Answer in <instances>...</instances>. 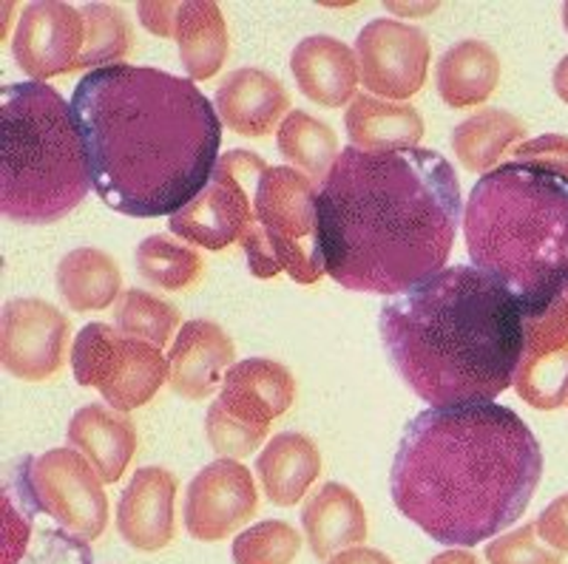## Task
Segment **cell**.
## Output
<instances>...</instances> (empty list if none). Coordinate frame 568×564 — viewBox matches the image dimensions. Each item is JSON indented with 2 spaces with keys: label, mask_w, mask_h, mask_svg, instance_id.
Segmentation results:
<instances>
[{
  "label": "cell",
  "mask_w": 568,
  "mask_h": 564,
  "mask_svg": "<svg viewBox=\"0 0 568 564\" xmlns=\"http://www.w3.org/2000/svg\"><path fill=\"white\" fill-rule=\"evenodd\" d=\"M435 83L446 105L471 109L495 94L500 83V60L484 40H460L440 54Z\"/></svg>",
  "instance_id": "d4e9b609"
},
{
  "label": "cell",
  "mask_w": 568,
  "mask_h": 564,
  "mask_svg": "<svg viewBox=\"0 0 568 564\" xmlns=\"http://www.w3.org/2000/svg\"><path fill=\"white\" fill-rule=\"evenodd\" d=\"M389 12H398V18H420V14H429L438 9V3H387Z\"/></svg>",
  "instance_id": "ab89813d"
},
{
  "label": "cell",
  "mask_w": 568,
  "mask_h": 564,
  "mask_svg": "<svg viewBox=\"0 0 568 564\" xmlns=\"http://www.w3.org/2000/svg\"><path fill=\"white\" fill-rule=\"evenodd\" d=\"M555 91L562 103H568V54L560 60V65L555 69Z\"/></svg>",
  "instance_id": "b9f144b4"
},
{
  "label": "cell",
  "mask_w": 568,
  "mask_h": 564,
  "mask_svg": "<svg viewBox=\"0 0 568 564\" xmlns=\"http://www.w3.org/2000/svg\"><path fill=\"white\" fill-rule=\"evenodd\" d=\"M327 564H395L387 553L373 551V547H349V551L336 553Z\"/></svg>",
  "instance_id": "f35d334b"
},
{
  "label": "cell",
  "mask_w": 568,
  "mask_h": 564,
  "mask_svg": "<svg viewBox=\"0 0 568 564\" xmlns=\"http://www.w3.org/2000/svg\"><path fill=\"white\" fill-rule=\"evenodd\" d=\"M58 293L74 312H98L123 296V276L109 253L78 247L58 264Z\"/></svg>",
  "instance_id": "4316f807"
},
{
  "label": "cell",
  "mask_w": 568,
  "mask_h": 564,
  "mask_svg": "<svg viewBox=\"0 0 568 564\" xmlns=\"http://www.w3.org/2000/svg\"><path fill=\"white\" fill-rule=\"evenodd\" d=\"M291 94L273 74L262 69L231 71L216 89V114L222 125L242 136H265L284 120Z\"/></svg>",
  "instance_id": "ffe728a7"
},
{
  "label": "cell",
  "mask_w": 568,
  "mask_h": 564,
  "mask_svg": "<svg viewBox=\"0 0 568 564\" xmlns=\"http://www.w3.org/2000/svg\"><path fill=\"white\" fill-rule=\"evenodd\" d=\"M296 400L291 369L271 358H247L227 369L216 403L247 425L271 429Z\"/></svg>",
  "instance_id": "e0dca14e"
},
{
  "label": "cell",
  "mask_w": 568,
  "mask_h": 564,
  "mask_svg": "<svg viewBox=\"0 0 568 564\" xmlns=\"http://www.w3.org/2000/svg\"><path fill=\"white\" fill-rule=\"evenodd\" d=\"M176 45L187 80L205 83L227 60V23L225 14L211 0H187L176 18Z\"/></svg>",
  "instance_id": "484cf974"
},
{
  "label": "cell",
  "mask_w": 568,
  "mask_h": 564,
  "mask_svg": "<svg viewBox=\"0 0 568 564\" xmlns=\"http://www.w3.org/2000/svg\"><path fill=\"white\" fill-rule=\"evenodd\" d=\"M205 434L207 443L220 454H225V460H242L262 445L271 429L242 423L233 414H227L220 403H213L205 414Z\"/></svg>",
  "instance_id": "836d02e7"
},
{
  "label": "cell",
  "mask_w": 568,
  "mask_h": 564,
  "mask_svg": "<svg viewBox=\"0 0 568 564\" xmlns=\"http://www.w3.org/2000/svg\"><path fill=\"white\" fill-rule=\"evenodd\" d=\"M291 71L302 94L324 109H342L353 103L362 80L358 54L329 34L304 38L293 49Z\"/></svg>",
  "instance_id": "d6986e66"
},
{
  "label": "cell",
  "mask_w": 568,
  "mask_h": 564,
  "mask_svg": "<svg viewBox=\"0 0 568 564\" xmlns=\"http://www.w3.org/2000/svg\"><path fill=\"white\" fill-rule=\"evenodd\" d=\"M85 52L80 69H109V65H120L131 52L134 43V32L125 14L114 7V3H85Z\"/></svg>",
  "instance_id": "1f68e13d"
},
{
  "label": "cell",
  "mask_w": 568,
  "mask_h": 564,
  "mask_svg": "<svg viewBox=\"0 0 568 564\" xmlns=\"http://www.w3.org/2000/svg\"><path fill=\"white\" fill-rule=\"evenodd\" d=\"M176 488V476L156 465L131 476L116 505V531L134 551L154 553L174 542Z\"/></svg>",
  "instance_id": "2e32d148"
},
{
  "label": "cell",
  "mask_w": 568,
  "mask_h": 564,
  "mask_svg": "<svg viewBox=\"0 0 568 564\" xmlns=\"http://www.w3.org/2000/svg\"><path fill=\"white\" fill-rule=\"evenodd\" d=\"M236 360L233 340L213 321L182 324L169 352V386L185 400L211 398Z\"/></svg>",
  "instance_id": "ac0fdd59"
},
{
  "label": "cell",
  "mask_w": 568,
  "mask_h": 564,
  "mask_svg": "<svg viewBox=\"0 0 568 564\" xmlns=\"http://www.w3.org/2000/svg\"><path fill=\"white\" fill-rule=\"evenodd\" d=\"M256 471L267 500L278 507H293L322 474V454L307 434L284 431L258 454Z\"/></svg>",
  "instance_id": "603a6c76"
},
{
  "label": "cell",
  "mask_w": 568,
  "mask_h": 564,
  "mask_svg": "<svg viewBox=\"0 0 568 564\" xmlns=\"http://www.w3.org/2000/svg\"><path fill=\"white\" fill-rule=\"evenodd\" d=\"M429 564H480V562L478 556H471L469 551H458V547H455V551L438 553Z\"/></svg>",
  "instance_id": "60d3db41"
},
{
  "label": "cell",
  "mask_w": 568,
  "mask_h": 564,
  "mask_svg": "<svg viewBox=\"0 0 568 564\" xmlns=\"http://www.w3.org/2000/svg\"><path fill=\"white\" fill-rule=\"evenodd\" d=\"M71 372L83 389H98L111 409L129 414L169 383V358L116 327L89 324L71 347Z\"/></svg>",
  "instance_id": "9c48e42d"
},
{
  "label": "cell",
  "mask_w": 568,
  "mask_h": 564,
  "mask_svg": "<svg viewBox=\"0 0 568 564\" xmlns=\"http://www.w3.org/2000/svg\"><path fill=\"white\" fill-rule=\"evenodd\" d=\"M69 443L98 469L105 485L120 482L136 451V425L111 406H83L69 423Z\"/></svg>",
  "instance_id": "7402d4cb"
},
{
  "label": "cell",
  "mask_w": 568,
  "mask_h": 564,
  "mask_svg": "<svg viewBox=\"0 0 568 564\" xmlns=\"http://www.w3.org/2000/svg\"><path fill=\"white\" fill-rule=\"evenodd\" d=\"M302 551V536L293 525L278 520L258 522L233 539L236 564H293Z\"/></svg>",
  "instance_id": "d6a6232c"
},
{
  "label": "cell",
  "mask_w": 568,
  "mask_h": 564,
  "mask_svg": "<svg viewBox=\"0 0 568 564\" xmlns=\"http://www.w3.org/2000/svg\"><path fill=\"white\" fill-rule=\"evenodd\" d=\"M182 3H136L140 23L156 38H176V18Z\"/></svg>",
  "instance_id": "74e56055"
},
{
  "label": "cell",
  "mask_w": 568,
  "mask_h": 564,
  "mask_svg": "<svg viewBox=\"0 0 568 564\" xmlns=\"http://www.w3.org/2000/svg\"><path fill=\"white\" fill-rule=\"evenodd\" d=\"M560 301H562V307H566V312H568V289H566V293H562Z\"/></svg>",
  "instance_id": "ee69618b"
},
{
  "label": "cell",
  "mask_w": 568,
  "mask_h": 564,
  "mask_svg": "<svg viewBox=\"0 0 568 564\" xmlns=\"http://www.w3.org/2000/svg\"><path fill=\"white\" fill-rule=\"evenodd\" d=\"M91 191L78 122L49 83L0 91V211L14 225H54Z\"/></svg>",
  "instance_id": "8992f818"
},
{
  "label": "cell",
  "mask_w": 568,
  "mask_h": 564,
  "mask_svg": "<svg viewBox=\"0 0 568 564\" xmlns=\"http://www.w3.org/2000/svg\"><path fill=\"white\" fill-rule=\"evenodd\" d=\"M69 318L40 298H14L3 307L0 360L12 378L40 383L60 372Z\"/></svg>",
  "instance_id": "4fadbf2b"
},
{
  "label": "cell",
  "mask_w": 568,
  "mask_h": 564,
  "mask_svg": "<svg viewBox=\"0 0 568 564\" xmlns=\"http://www.w3.org/2000/svg\"><path fill=\"white\" fill-rule=\"evenodd\" d=\"M489 564H562V553L549 547L537 533L535 522L506 533L486 545Z\"/></svg>",
  "instance_id": "e575fe53"
},
{
  "label": "cell",
  "mask_w": 568,
  "mask_h": 564,
  "mask_svg": "<svg viewBox=\"0 0 568 564\" xmlns=\"http://www.w3.org/2000/svg\"><path fill=\"white\" fill-rule=\"evenodd\" d=\"M524 312L495 278L453 264L384 301V352L400 380L433 409L495 403L515 383Z\"/></svg>",
  "instance_id": "277c9868"
},
{
  "label": "cell",
  "mask_w": 568,
  "mask_h": 564,
  "mask_svg": "<svg viewBox=\"0 0 568 564\" xmlns=\"http://www.w3.org/2000/svg\"><path fill=\"white\" fill-rule=\"evenodd\" d=\"M324 269L353 293L400 296L446 269L464 199L429 148H344L318 187Z\"/></svg>",
  "instance_id": "7a4b0ae2"
},
{
  "label": "cell",
  "mask_w": 568,
  "mask_h": 564,
  "mask_svg": "<svg viewBox=\"0 0 568 564\" xmlns=\"http://www.w3.org/2000/svg\"><path fill=\"white\" fill-rule=\"evenodd\" d=\"M562 27H566V32H568V3L562 7Z\"/></svg>",
  "instance_id": "7bdbcfd3"
},
{
  "label": "cell",
  "mask_w": 568,
  "mask_h": 564,
  "mask_svg": "<svg viewBox=\"0 0 568 564\" xmlns=\"http://www.w3.org/2000/svg\"><path fill=\"white\" fill-rule=\"evenodd\" d=\"M91 187L131 218L174 216L220 165L222 120L194 80L149 65L89 71L71 94Z\"/></svg>",
  "instance_id": "6da1fadb"
},
{
  "label": "cell",
  "mask_w": 568,
  "mask_h": 564,
  "mask_svg": "<svg viewBox=\"0 0 568 564\" xmlns=\"http://www.w3.org/2000/svg\"><path fill=\"white\" fill-rule=\"evenodd\" d=\"M517 398L537 411L568 403V312L557 301L549 312L526 318L524 355L515 372Z\"/></svg>",
  "instance_id": "9a60e30c"
},
{
  "label": "cell",
  "mask_w": 568,
  "mask_h": 564,
  "mask_svg": "<svg viewBox=\"0 0 568 564\" xmlns=\"http://www.w3.org/2000/svg\"><path fill=\"white\" fill-rule=\"evenodd\" d=\"M542 476L535 431L497 403L415 414L389 471L395 507L435 542L475 547L515 525Z\"/></svg>",
  "instance_id": "3957f363"
},
{
  "label": "cell",
  "mask_w": 568,
  "mask_h": 564,
  "mask_svg": "<svg viewBox=\"0 0 568 564\" xmlns=\"http://www.w3.org/2000/svg\"><path fill=\"white\" fill-rule=\"evenodd\" d=\"M253 205L284 273L296 284H316L327 273L316 182L296 167L271 165L258 176Z\"/></svg>",
  "instance_id": "ba28073f"
},
{
  "label": "cell",
  "mask_w": 568,
  "mask_h": 564,
  "mask_svg": "<svg viewBox=\"0 0 568 564\" xmlns=\"http://www.w3.org/2000/svg\"><path fill=\"white\" fill-rule=\"evenodd\" d=\"M256 507L258 494L251 471L236 460H216L187 485L182 520L196 542H220L253 520Z\"/></svg>",
  "instance_id": "5bb4252c"
},
{
  "label": "cell",
  "mask_w": 568,
  "mask_h": 564,
  "mask_svg": "<svg viewBox=\"0 0 568 564\" xmlns=\"http://www.w3.org/2000/svg\"><path fill=\"white\" fill-rule=\"evenodd\" d=\"M267 162L253 151H227L213 171L205 191L191 205L169 218L174 236L220 253L231 244H240L247 256L253 278H276L282 264L271 250V242L258 227L256 196L258 176L267 171Z\"/></svg>",
  "instance_id": "52a82bcc"
},
{
  "label": "cell",
  "mask_w": 568,
  "mask_h": 564,
  "mask_svg": "<svg viewBox=\"0 0 568 564\" xmlns=\"http://www.w3.org/2000/svg\"><path fill=\"white\" fill-rule=\"evenodd\" d=\"M464 236L471 267L524 318L549 312L568 289V176L537 162L497 165L471 187Z\"/></svg>",
  "instance_id": "5b68a950"
},
{
  "label": "cell",
  "mask_w": 568,
  "mask_h": 564,
  "mask_svg": "<svg viewBox=\"0 0 568 564\" xmlns=\"http://www.w3.org/2000/svg\"><path fill=\"white\" fill-rule=\"evenodd\" d=\"M364 89L384 100H409L426 85L429 38L418 27L393 18L369 20L355 40Z\"/></svg>",
  "instance_id": "8fae6325"
},
{
  "label": "cell",
  "mask_w": 568,
  "mask_h": 564,
  "mask_svg": "<svg viewBox=\"0 0 568 564\" xmlns=\"http://www.w3.org/2000/svg\"><path fill=\"white\" fill-rule=\"evenodd\" d=\"M526 125L504 109H486L466 116L453 131V151L460 165L471 174H489L511 151L515 142L524 140Z\"/></svg>",
  "instance_id": "83f0119b"
},
{
  "label": "cell",
  "mask_w": 568,
  "mask_h": 564,
  "mask_svg": "<svg viewBox=\"0 0 568 564\" xmlns=\"http://www.w3.org/2000/svg\"><path fill=\"white\" fill-rule=\"evenodd\" d=\"M29 491L40 513L83 542L103 536L109 525V496L103 476L78 449H52L38 460L27 457Z\"/></svg>",
  "instance_id": "30bf717a"
},
{
  "label": "cell",
  "mask_w": 568,
  "mask_h": 564,
  "mask_svg": "<svg viewBox=\"0 0 568 564\" xmlns=\"http://www.w3.org/2000/svg\"><path fill=\"white\" fill-rule=\"evenodd\" d=\"M537 533L557 553H568V494L557 496L546 511L537 516Z\"/></svg>",
  "instance_id": "8d00e7d4"
},
{
  "label": "cell",
  "mask_w": 568,
  "mask_h": 564,
  "mask_svg": "<svg viewBox=\"0 0 568 564\" xmlns=\"http://www.w3.org/2000/svg\"><path fill=\"white\" fill-rule=\"evenodd\" d=\"M511 162H537V165H549L568 176V140L557 134L526 140L511 151Z\"/></svg>",
  "instance_id": "d590c367"
},
{
  "label": "cell",
  "mask_w": 568,
  "mask_h": 564,
  "mask_svg": "<svg viewBox=\"0 0 568 564\" xmlns=\"http://www.w3.org/2000/svg\"><path fill=\"white\" fill-rule=\"evenodd\" d=\"M12 52L34 83L78 71L85 52L83 9L63 0L27 3L14 32Z\"/></svg>",
  "instance_id": "7c38bea8"
},
{
  "label": "cell",
  "mask_w": 568,
  "mask_h": 564,
  "mask_svg": "<svg viewBox=\"0 0 568 564\" xmlns=\"http://www.w3.org/2000/svg\"><path fill=\"white\" fill-rule=\"evenodd\" d=\"M344 129L353 148H418V142L424 140V116L415 105L387 103L382 96L358 94L344 114Z\"/></svg>",
  "instance_id": "cb8c5ba5"
},
{
  "label": "cell",
  "mask_w": 568,
  "mask_h": 564,
  "mask_svg": "<svg viewBox=\"0 0 568 564\" xmlns=\"http://www.w3.org/2000/svg\"><path fill=\"white\" fill-rule=\"evenodd\" d=\"M276 145L284 160L302 167V174L311 176L313 182L327 180L336 160L342 156L336 131L307 111H291L284 116L278 125Z\"/></svg>",
  "instance_id": "f1b7e54d"
},
{
  "label": "cell",
  "mask_w": 568,
  "mask_h": 564,
  "mask_svg": "<svg viewBox=\"0 0 568 564\" xmlns=\"http://www.w3.org/2000/svg\"><path fill=\"white\" fill-rule=\"evenodd\" d=\"M302 527L313 556L329 562L336 553L358 547L367 539V513L362 500L342 482H324L302 507Z\"/></svg>",
  "instance_id": "44dd1931"
},
{
  "label": "cell",
  "mask_w": 568,
  "mask_h": 564,
  "mask_svg": "<svg viewBox=\"0 0 568 564\" xmlns=\"http://www.w3.org/2000/svg\"><path fill=\"white\" fill-rule=\"evenodd\" d=\"M136 273L165 293L194 287L202 276V258L194 247L171 236H149L136 247Z\"/></svg>",
  "instance_id": "f546056e"
},
{
  "label": "cell",
  "mask_w": 568,
  "mask_h": 564,
  "mask_svg": "<svg viewBox=\"0 0 568 564\" xmlns=\"http://www.w3.org/2000/svg\"><path fill=\"white\" fill-rule=\"evenodd\" d=\"M180 324V309L151 296L145 289H125L114 304V327L129 338L154 343L156 349L169 347L171 335L176 332Z\"/></svg>",
  "instance_id": "4dcf8cb0"
}]
</instances>
